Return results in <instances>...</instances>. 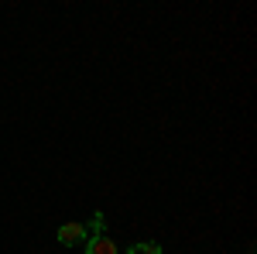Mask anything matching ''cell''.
<instances>
[{
    "label": "cell",
    "mask_w": 257,
    "mask_h": 254,
    "mask_svg": "<svg viewBox=\"0 0 257 254\" xmlns=\"http://www.w3.org/2000/svg\"><path fill=\"white\" fill-rule=\"evenodd\" d=\"M55 237H59L62 247H79L89 240V230H86V223H62Z\"/></svg>",
    "instance_id": "1"
},
{
    "label": "cell",
    "mask_w": 257,
    "mask_h": 254,
    "mask_svg": "<svg viewBox=\"0 0 257 254\" xmlns=\"http://www.w3.org/2000/svg\"><path fill=\"white\" fill-rule=\"evenodd\" d=\"M82 254H117V244L110 234H99V237H89L86 240V251Z\"/></svg>",
    "instance_id": "2"
},
{
    "label": "cell",
    "mask_w": 257,
    "mask_h": 254,
    "mask_svg": "<svg viewBox=\"0 0 257 254\" xmlns=\"http://www.w3.org/2000/svg\"><path fill=\"white\" fill-rule=\"evenodd\" d=\"M127 254H165V247H161L158 240H138V244L127 247Z\"/></svg>",
    "instance_id": "3"
},
{
    "label": "cell",
    "mask_w": 257,
    "mask_h": 254,
    "mask_svg": "<svg viewBox=\"0 0 257 254\" xmlns=\"http://www.w3.org/2000/svg\"><path fill=\"white\" fill-rule=\"evenodd\" d=\"M86 230H89V237H99V234H106V216H103V213L96 210V213L89 216V223H86Z\"/></svg>",
    "instance_id": "4"
},
{
    "label": "cell",
    "mask_w": 257,
    "mask_h": 254,
    "mask_svg": "<svg viewBox=\"0 0 257 254\" xmlns=\"http://www.w3.org/2000/svg\"><path fill=\"white\" fill-rule=\"evenodd\" d=\"M250 254H254V251H250Z\"/></svg>",
    "instance_id": "5"
}]
</instances>
